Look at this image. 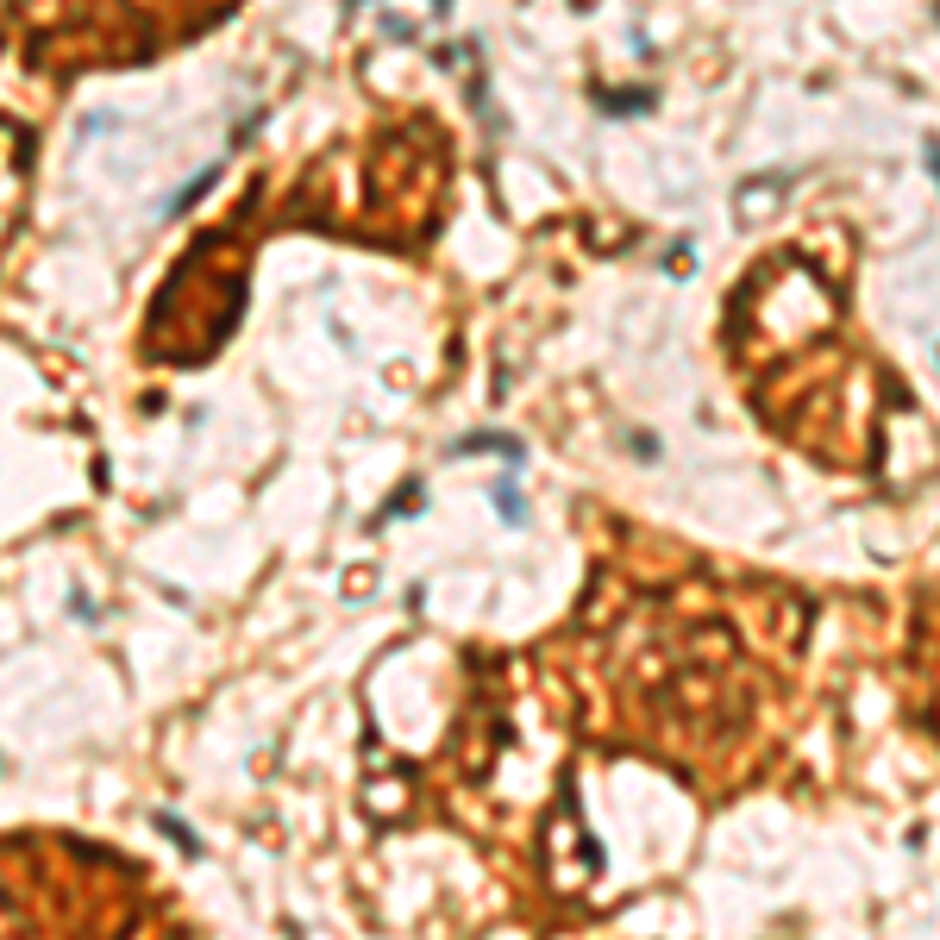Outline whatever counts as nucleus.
<instances>
[{
	"label": "nucleus",
	"instance_id": "nucleus-1",
	"mask_svg": "<svg viewBox=\"0 0 940 940\" xmlns=\"http://www.w3.org/2000/svg\"><path fill=\"white\" fill-rule=\"evenodd\" d=\"M157 828H163V834H170V840L182 846V853H188V859H195V853H201V840H195V834H188V828H182V821H176L170 809H163V815H157Z\"/></svg>",
	"mask_w": 940,
	"mask_h": 940
},
{
	"label": "nucleus",
	"instance_id": "nucleus-2",
	"mask_svg": "<svg viewBox=\"0 0 940 940\" xmlns=\"http://www.w3.org/2000/svg\"><path fill=\"white\" fill-rule=\"evenodd\" d=\"M496 502H502L508 521H521V496H514V483H502V489H496Z\"/></svg>",
	"mask_w": 940,
	"mask_h": 940
},
{
	"label": "nucleus",
	"instance_id": "nucleus-3",
	"mask_svg": "<svg viewBox=\"0 0 940 940\" xmlns=\"http://www.w3.org/2000/svg\"><path fill=\"white\" fill-rule=\"evenodd\" d=\"M928 163H934V176H940V138H928Z\"/></svg>",
	"mask_w": 940,
	"mask_h": 940
}]
</instances>
